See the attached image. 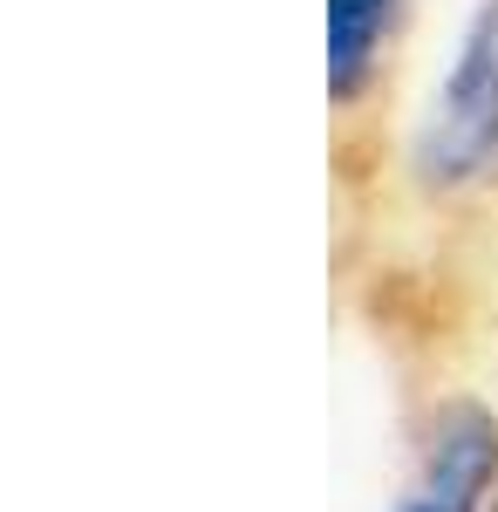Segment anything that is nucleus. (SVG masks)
<instances>
[{"label":"nucleus","instance_id":"nucleus-3","mask_svg":"<svg viewBox=\"0 0 498 512\" xmlns=\"http://www.w3.org/2000/svg\"><path fill=\"white\" fill-rule=\"evenodd\" d=\"M396 28V0H328V96L348 103Z\"/></svg>","mask_w":498,"mask_h":512},{"label":"nucleus","instance_id":"nucleus-4","mask_svg":"<svg viewBox=\"0 0 498 512\" xmlns=\"http://www.w3.org/2000/svg\"><path fill=\"white\" fill-rule=\"evenodd\" d=\"M492 512H498V506H492Z\"/></svg>","mask_w":498,"mask_h":512},{"label":"nucleus","instance_id":"nucleus-2","mask_svg":"<svg viewBox=\"0 0 498 512\" xmlns=\"http://www.w3.org/2000/svg\"><path fill=\"white\" fill-rule=\"evenodd\" d=\"M498 485V417L485 403H444L423 431L417 485L396 499V512H485Z\"/></svg>","mask_w":498,"mask_h":512},{"label":"nucleus","instance_id":"nucleus-1","mask_svg":"<svg viewBox=\"0 0 498 512\" xmlns=\"http://www.w3.org/2000/svg\"><path fill=\"white\" fill-rule=\"evenodd\" d=\"M498 171V0L471 14L458 62L417 123V178L451 192Z\"/></svg>","mask_w":498,"mask_h":512}]
</instances>
